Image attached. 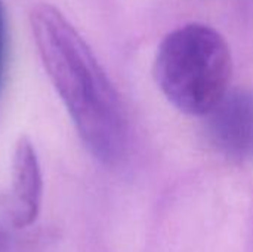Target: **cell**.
Returning <instances> with one entry per match:
<instances>
[{"label": "cell", "instance_id": "1", "mask_svg": "<svg viewBox=\"0 0 253 252\" xmlns=\"http://www.w3.org/2000/svg\"><path fill=\"white\" fill-rule=\"evenodd\" d=\"M30 27L44 70L89 153L104 165H117L127 147L122 101L95 53L49 3L30 10Z\"/></svg>", "mask_w": 253, "mask_h": 252}, {"label": "cell", "instance_id": "2", "mask_svg": "<svg viewBox=\"0 0 253 252\" xmlns=\"http://www.w3.org/2000/svg\"><path fill=\"white\" fill-rule=\"evenodd\" d=\"M153 73L160 91L178 110L206 116L230 91L231 49L213 27L188 22L163 37Z\"/></svg>", "mask_w": 253, "mask_h": 252}, {"label": "cell", "instance_id": "4", "mask_svg": "<svg viewBox=\"0 0 253 252\" xmlns=\"http://www.w3.org/2000/svg\"><path fill=\"white\" fill-rule=\"evenodd\" d=\"M43 201V175L33 141L21 135L12 156L10 215L16 227H30L39 217Z\"/></svg>", "mask_w": 253, "mask_h": 252}, {"label": "cell", "instance_id": "3", "mask_svg": "<svg viewBox=\"0 0 253 252\" xmlns=\"http://www.w3.org/2000/svg\"><path fill=\"white\" fill-rule=\"evenodd\" d=\"M211 146L231 160L253 159V91L230 89L205 116Z\"/></svg>", "mask_w": 253, "mask_h": 252}, {"label": "cell", "instance_id": "5", "mask_svg": "<svg viewBox=\"0 0 253 252\" xmlns=\"http://www.w3.org/2000/svg\"><path fill=\"white\" fill-rule=\"evenodd\" d=\"M3 64H4V9L0 0V86L3 77Z\"/></svg>", "mask_w": 253, "mask_h": 252}]
</instances>
